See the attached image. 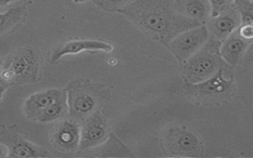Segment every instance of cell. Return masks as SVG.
Instances as JSON below:
<instances>
[{
	"label": "cell",
	"instance_id": "1",
	"mask_svg": "<svg viewBox=\"0 0 253 158\" xmlns=\"http://www.w3.org/2000/svg\"><path fill=\"white\" fill-rule=\"evenodd\" d=\"M119 13L146 37L165 46L181 32L201 25L175 13L171 0H134Z\"/></svg>",
	"mask_w": 253,
	"mask_h": 158
},
{
	"label": "cell",
	"instance_id": "2",
	"mask_svg": "<svg viewBox=\"0 0 253 158\" xmlns=\"http://www.w3.org/2000/svg\"><path fill=\"white\" fill-rule=\"evenodd\" d=\"M64 90L68 105V117L78 122L100 110L111 97V90L107 85L85 78L74 79Z\"/></svg>",
	"mask_w": 253,
	"mask_h": 158
},
{
	"label": "cell",
	"instance_id": "3",
	"mask_svg": "<svg viewBox=\"0 0 253 158\" xmlns=\"http://www.w3.org/2000/svg\"><path fill=\"white\" fill-rule=\"evenodd\" d=\"M183 92L187 99L199 106H218L228 103L234 96L233 67L228 64L213 76L198 82L184 83Z\"/></svg>",
	"mask_w": 253,
	"mask_h": 158
},
{
	"label": "cell",
	"instance_id": "4",
	"mask_svg": "<svg viewBox=\"0 0 253 158\" xmlns=\"http://www.w3.org/2000/svg\"><path fill=\"white\" fill-rule=\"evenodd\" d=\"M0 77L9 86L34 84L41 79V53L35 46H20L0 63Z\"/></svg>",
	"mask_w": 253,
	"mask_h": 158
},
{
	"label": "cell",
	"instance_id": "5",
	"mask_svg": "<svg viewBox=\"0 0 253 158\" xmlns=\"http://www.w3.org/2000/svg\"><path fill=\"white\" fill-rule=\"evenodd\" d=\"M220 41L209 38L207 42L185 62L182 63L181 74L184 83H198L218 72L227 65L219 53Z\"/></svg>",
	"mask_w": 253,
	"mask_h": 158
},
{
	"label": "cell",
	"instance_id": "6",
	"mask_svg": "<svg viewBox=\"0 0 253 158\" xmlns=\"http://www.w3.org/2000/svg\"><path fill=\"white\" fill-rule=\"evenodd\" d=\"M159 147L167 157H200L204 145L197 134L182 125H167L159 135Z\"/></svg>",
	"mask_w": 253,
	"mask_h": 158
},
{
	"label": "cell",
	"instance_id": "7",
	"mask_svg": "<svg viewBox=\"0 0 253 158\" xmlns=\"http://www.w3.org/2000/svg\"><path fill=\"white\" fill-rule=\"evenodd\" d=\"M210 35L205 25L186 30L175 36L166 45L174 57L182 64L197 52L209 40Z\"/></svg>",
	"mask_w": 253,
	"mask_h": 158
},
{
	"label": "cell",
	"instance_id": "8",
	"mask_svg": "<svg viewBox=\"0 0 253 158\" xmlns=\"http://www.w3.org/2000/svg\"><path fill=\"white\" fill-rule=\"evenodd\" d=\"M0 143L7 149V157L40 158L49 156L46 148L29 141L14 126L0 123Z\"/></svg>",
	"mask_w": 253,
	"mask_h": 158
},
{
	"label": "cell",
	"instance_id": "9",
	"mask_svg": "<svg viewBox=\"0 0 253 158\" xmlns=\"http://www.w3.org/2000/svg\"><path fill=\"white\" fill-rule=\"evenodd\" d=\"M78 151L90 149L102 143L112 131L111 125L100 110L87 116L80 122Z\"/></svg>",
	"mask_w": 253,
	"mask_h": 158
},
{
	"label": "cell",
	"instance_id": "10",
	"mask_svg": "<svg viewBox=\"0 0 253 158\" xmlns=\"http://www.w3.org/2000/svg\"><path fill=\"white\" fill-rule=\"evenodd\" d=\"M80 141V124L71 118H62L52 129L50 143L52 147L64 154L78 151Z\"/></svg>",
	"mask_w": 253,
	"mask_h": 158
},
{
	"label": "cell",
	"instance_id": "11",
	"mask_svg": "<svg viewBox=\"0 0 253 158\" xmlns=\"http://www.w3.org/2000/svg\"><path fill=\"white\" fill-rule=\"evenodd\" d=\"M114 46L106 41L98 40H70L57 43L52 48L48 61L50 64H55L61 57L69 54H78L83 51H103L111 52Z\"/></svg>",
	"mask_w": 253,
	"mask_h": 158
},
{
	"label": "cell",
	"instance_id": "12",
	"mask_svg": "<svg viewBox=\"0 0 253 158\" xmlns=\"http://www.w3.org/2000/svg\"><path fill=\"white\" fill-rule=\"evenodd\" d=\"M240 25V13L233 5L219 14L210 17L205 26L211 38L223 41Z\"/></svg>",
	"mask_w": 253,
	"mask_h": 158
},
{
	"label": "cell",
	"instance_id": "13",
	"mask_svg": "<svg viewBox=\"0 0 253 158\" xmlns=\"http://www.w3.org/2000/svg\"><path fill=\"white\" fill-rule=\"evenodd\" d=\"M80 157H135L134 153L113 132L99 145L90 149L77 151Z\"/></svg>",
	"mask_w": 253,
	"mask_h": 158
},
{
	"label": "cell",
	"instance_id": "14",
	"mask_svg": "<svg viewBox=\"0 0 253 158\" xmlns=\"http://www.w3.org/2000/svg\"><path fill=\"white\" fill-rule=\"evenodd\" d=\"M252 42L253 40L241 38L236 29L220 42L219 53L222 60L231 67L238 65Z\"/></svg>",
	"mask_w": 253,
	"mask_h": 158
},
{
	"label": "cell",
	"instance_id": "15",
	"mask_svg": "<svg viewBox=\"0 0 253 158\" xmlns=\"http://www.w3.org/2000/svg\"><path fill=\"white\" fill-rule=\"evenodd\" d=\"M171 8L178 15L205 25L211 17L209 0H173Z\"/></svg>",
	"mask_w": 253,
	"mask_h": 158
},
{
	"label": "cell",
	"instance_id": "16",
	"mask_svg": "<svg viewBox=\"0 0 253 158\" xmlns=\"http://www.w3.org/2000/svg\"><path fill=\"white\" fill-rule=\"evenodd\" d=\"M65 90L50 88L43 91L36 92L30 95L23 103V113L25 117L31 120L34 119L37 114L56 101Z\"/></svg>",
	"mask_w": 253,
	"mask_h": 158
},
{
	"label": "cell",
	"instance_id": "17",
	"mask_svg": "<svg viewBox=\"0 0 253 158\" xmlns=\"http://www.w3.org/2000/svg\"><path fill=\"white\" fill-rule=\"evenodd\" d=\"M28 16V7L20 5L8 8L0 13V37L13 32L16 28L26 22Z\"/></svg>",
	"mask_w": 253,
	"mask_h": 158
},
{
	"label": "cell",
	"instance_id": "18",
	"mask_svg": "<svg viewBox=\"0 0 253 158\" xmlns=\"http://www.w3.org/2000/svg\"><path fill=\"white\" fill-rule=\"evenodd\" d=\"M68 117V105L66 99V93H64L49 106L42 110L34 118V121H39L42 123H47L52 121H57Z\"/></svg>",
	"mask_w": 253,
	"mask_h": 158
},
{
	"label": "cell",
	"instance_id": "19",
	"mask_svg": "<svg viewBox=\"0 0 253 158\" xmlns=\"http://www.w3.org/2000/svg\"><path fill=\"white\" fill-rule=\"evenodd\" d=\"M95 5L108 12H120L134 0H91Z\"/></svg>",
	"mask_w": 253,
	"mask_h": 158
},
{
	"label": "cell",
	"instance_id": "20",
	"mask_svg": "<svg viewBox=\"0 0 253 158\" xmlns=\"http://www.w3.org/2000/svg\"><path fill=\"white\" fill-rule=\"evenodd\" d=\"M211 4V17L219 14L220 12L233 6V0H209Z\"/></svg>",
	"mask_w": 253,
	"mask_h": 158
},
{
	"label": "cell",
	"instance_id": "21",
	"mask_svg": "<svg viewBox=\"0 0 253 158\" xmlns=\"http://www.w3.org/2000/svg\"><path fill=\"white\" fill-rule=\"evenodd\" d=\"M237 32L241 38L253 40V25H239Z\"/></svg>",
	"mask_w": 253,
	"mask_h": 158
},
{
	"label": "cell",
	"instance_id": "22",
	"mask_svg": "<svg viewBox=\"0 0 253 158\" xmlns=\"http://www.w3.org/2000/svg\"><path fill=\"white\" fill-rule=\"evenodd\" d=\"M233 5L240 11H253V0H233Z\"/></svg>",
	"mask_w": 253,
	"mask_h": 158
},
{
	"label": "cell",
	"instance_id": "23",
	"mask_svg": "<svg viewBox=\"0 0 253 158\" xmlns=\"http://www.w3.org/2000/svg\"><path fill=\"white\" fill-rule=\"evenodd\" d=\"M10 86L0 77V96H3L4 93L6 92V90L9 88Z\"/></svg>",
	"mask_w": 253,
	"mask_h": 158
},
{
	"label": "cell",
	"instance_id": "24",
	"mask_svg": "<svg viewBox=\"0 0 253 158\" xmlns=\"http://www.w3.org/2000/svg\"><path fill=\"white\" fill-rule=\"evenodd\" d=\"M3 157H7V149L2 143H0V158Z\"/></svg>",
	"mask_w": 253,
	"mask_h": 158
},
{
	"label": "cell",
	"instance_id": "25",
	"mask_svg": "<svg viewBox=\"0 0 253 158\" xmlns=\"http://www.w3.org/2000/svg\"><path fill=\"white\" fill-rule=\"evenodd\" d=\"M17 0H0V7H5V6H8L9 4L15 2Z\"/></svg>",
	"mask_w": 253,
	"mask_h": 158
},
{
	"label": "cell",
	"instance_id": "26",
	"mask_svg": "<svg viewBox=\"0 0 253 158\" xmlns=\"http://www.w3.org/2000/svg\"><path fill=\"white\" fill-rule=\"evenodd\" d=\"M74 2H76V3H81V2H84L85 0H73Z\"/></svg>",
	"mask_w": 253,
	"mask_h": 158
},
{
	"label": "cell",
	"instance_id": "27",
	"mask_svg": "<svg viewBox=\"0 0 253 158\" xmlns=\"http://www.w3.org/2000/svg\"><path fill=\"white\" fill-rule=\"evenodd\" d=\"M2 98H3V96H0V102H1V100H2Z\"/></svg>",
	"mask_w": 253,
	"mask_h": 158
},
{
	"label": "cell",
	"instance_id": "28",
	"mask_svg": "<svg viewBox=\"0 0 253 158\" xmlns=\"http://www.w3.org/2000/svg\"><path fill=\"white\" fill-rule=\"evenodd\" d=\"M1 60H2V58H1V57H0V63H1Z\"/></svg>",
	"mask_w": 253,
	"mask_h": 158
},
{
	"label": "cell",
	"instance_id": "29",
	"mask_svg": "<svg viewBox=\"0 0 253 158\" xmlns=\"http://www.w3.org/2000/svg\"><path fill=\"white\" fill-rule=\"evenodd\" d=\"M171 1H173V0H171Z\"/></svg>",
	"mask_w": 253,
	"mask_h": 158
}]
</instances>
